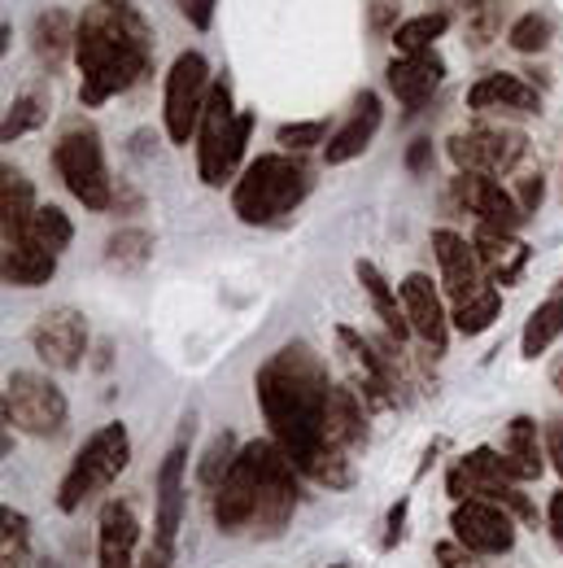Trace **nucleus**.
<instances>
[{"instance_id": "obj_33", "label": "nucleus", "mask_w": 563, "mask_h": 568, "mask_svg": "<svg viewBox=\"0 0 563 568\" xmlns=\"http://www.w3.org/2000/svg\"><path fill=\"white\" fill-rule=\"evenodd\" d=\"M498 315H502V293H498V284H485V288H477L468 302H454L450 324H454L463 337H481L485 328H493Z\"/></svg>"}, {"instance_id": "obj_13", "label": "nucleus", "mask_w": 563, "mask_h": 568, "mask_svg": "<svg viewBox=\"0 0 563 568\" xmlns=\"http://www.w3.org/2000/svg\"><path fill=\"white\" fill-rule=\"evenodd\" d=\"M337 342H341V355L350 367V385L358 389V398L371 407V412H389L398 403V381L389 372L385 355L371 351V342L362 333H354L350 324H337Z\"/></svg>"}, {"instance_id": "obj_46", "label": "nucleus", "mask_w": 563, "mask_h": 568, "mask_svg": "<svg viewBox=\"0 0 563 568\" xmlns=\"http://www.w3.org/2000/svg\"><path fill=\"white\" fill-rule=\"evenodd\" d=\"M428 162H432V141H416L407 149V166L411 171H428Z\"/></svg>"}, {"instance_id": "obj_10", "label": "nucleus", "mask_w": 563, "mask_h": 568, "mask_svg": "<svg viewBox=\"0 0 563 568\" xmlns=\"http://www.w3.org/2000/svg\"><path fill=\"white\" fill-rule=\"evenodd\" d=\"M211 62L188 49L175 58V67L166 74V101H162V114H166V136L175 144H188L202 128V114H206V101H211Z\"/></svg>"}, {"instance_id": "obj_21", "label": "nucleus", "mask_w": 563, "mask_h": 568, "mask_svg": "<svg viewBox=\"0 0 563 568\" xmlns=\"http://www.w3.org/2000/svg\"><path fill=\"white\" fill-rule=\"evenodd\" d=\"M385 74H389L393 97L407 105V114H416V110H423V105L432 101V92L441 88L446 62H441L432 49H423V53H398Z\"/></svg>"}, {"instance_id": "obj_18", "label": "nucleus", "mask_w": 563, "mask_h": 568, "mask_svg": "<svg viewBox=\"0 0 563 568\" xmlns=\"http://www.w3.org/2000/svg\"><path fill=\"white\" fill-rule=\"evenodd\" d=\"M141 516L132 503H105L96 520V568H136Z\"/></svg>"}, {"instance_id": "obj_44", "label": "nucleus", "mask_w": 563, "mask_h": 568, "mask_svg": "<svg viewBox=\"0 0 563 568\" xmlns=\"http://www.w3.org/2000/svg\"><path fill=\"white\" fill-rule=\"evenodd\" d=\"M546 459L555 464V473L563 477V420H555V425L546 428Z\"/></svg>"}, {"instance_id": "obj_39", "label": "nucleus", "mask_w": 563, "mask_h": 568, "mask_svg": "<svg viewBox=\"0 0 563 568\" xmlns=\"http://www.w3.org/2000/svg\"><path fill=\"white\" fill-rule=\"evenodd\" d=\"M0 560L4 565H27V547H31V529H27V516L13 511V507H0Z\"/></svg>"}, {"instance_id": "obj_25", "label": "nucleus", "mask_w": 563, "mask_h": 568, "mask_svg": "<svg viewBox=\"0 0 563 568\" xmlns=\"http://www.w3.org/2000/svg\"><path fill=\"white\" fill-rule=\"evenodd\" d=\"M502 464L515 481H538L546 468V450L538 437V420L533 416H515L506 425V442H502Z\"/></svg>"}, {"instance_id": "obj_11", "label": "nucleus", "mask_w": 563, "mask_h": 568, "mask_svg": "<svg viewBox=\"0 0 563 568\" xmlns=\"http://www.w3.org/2000/svg\"><path fill=\"white\" fill-rule=\"evenodd\" d=\"M446 153L459 171L472 175H506L520 166V158L529 153V141L520 132H502V128H477V132H454L446 141Z\"/></svg>"}, {"instance_id": "obj_17", "label": "nucleus", "mask_w": 563, "mask_h": 568, "mask_svg": "<svg viewBox=\"0 0 563 568\" xmlns=\"http://www.w3.org/2000/svg\"><path fill=\"white\" fill-rule=\"evenodd\" d=\"M432 254H437V267H441V284L454 302H468L477 288H485V267L477 258V245L450 227H437L432 232Z\"/></svg>"}, {"instance_id": "obj_22", "label": "nucleus", "mask_w": 563, "mask_h": 568, "mask_svg": "<svg viewBox=\"0 0 563 568\" xmlns=\"http://www.w3.org/2000/svg\"><path fill=\"white\" fill-rule=\"evenodd\" d=\"M380 119H385V110H380V97H376V92H362V97L354 101L346 128H341L332 141L324 144V158H328V166L354 162V158H358L367 144L376 141V132H380Z\"/></svg>"}, {"instance_id": "obj_52", "label": "nucleus", "mask_w": 563, "mask_h": 568, "mask_svg": "<svg viewBox=\"0 0 563 568\" xmlns=\"http://www.w3.org/2000/svg\"><path fill=\"white\" fill-rule=\"evenodd\" d=\"M332 568H341V565H332Z\"/></svg>"}, {"instance_id": "obj_34", "label": "nucleus", "mask_w": 563, "mask_h": 568, "mask_svg": "<svg viewBox=\"0 0 563 568\" xmlns=\"http://www.w3.org/2000/svg\"><path fill=\"white\" fill-rule=\"evenodd\" d=\"M446 31H450V13L432 9V13L398 22V27H393V44H398V53H423V49H432Z\"/></svg>"}, {"instance_id": "obj_42", "label": "nucleus", "mask_w": 563, "mask_h": 568, "mask_svg": "<svg viewBox=\"0 0 563 568\" xmlns=\"http://www.w3.org/2000/svg\"><path fill=\"white\" fill-rule=\"evenodd\" d=\"M542 197H546V180H542V171H529V175H520V184H515V202H520V211L538 214Z\"/></svg>"}, {"instance_id": "obj_16", "label": "nucleus", "mask_w": 563, "mask_h": 568, "mask_svg": "<svg viewBox=\"0 0 563 568\" xmlns=\"http://www.w3.org/2000/svg\"><path fill=\"white\" fill-rule=\"evenodd\" d=\"M254 507H258V481H254V450L245 442L236 464H232V473L214 490V525H218V534L254 529Z\"/></svg>"}, {"instance_id": "obj_32", "label": "nucleus", "mask_w": 563, "mask_h": 568, "mask_svg": "<svg viewBox=\"0 0 563 568\" xmlns=\"http://www.w3.org/2000/svg\"><path fill=\"white\" fill-rule=\"evenodd\" d=\"M18 236H31L40 250H49V254H66L71 250V241H74V223H71V214L62 211V206H40V211L31 214V223L18 232ZM13 241V236H9Z\"/></svg>"}, {"instance_id": "obj_9", "label": "nucleus", "mask_w": 563, "mask_h": 568, "mask_svg": "<svg viewBox=\"0 0 563 568\" xmlns=\"http://www.w3.org/2000/svg\"><path fill=\"white\" fill-rule=\"evenodd\" d=\"M254 450V481H258V507H254V534L276 538L297 511V468L280 446L267 442H249Z\"/></svg>"}, {"instance_id": "obj_40", "label": "nucleus", "mask_w": 563, "mask_h": 568, "mask_svg": "<svg viewBox=\"0 0 563 568\" xmlns=\"http://www.w3.org/2000/svg\"><path fill=\"white\" fill-rule=\"evenodd\" d=\"M468 31L477 44H490L498 31V4L493 0H468Z\"/></svg>"}, {"instance_id": "obj_3", "label": "nucleus", "mask_w": 563, "mask_h": 568, "mask_svg": "<svg viewBox=\"0 0 563 568\" xmlns=\"http://www.w3.org/2000/svg\"><path fill=\"white\" fill-rule=\"evenodd\" d=\"M310 184H315L310 166L297 153H263L240 171V180L232 189V211L249 227H267L297 211L306 202Z\"/></svg>"}, {"instance_id": "obj_20", "label": "nucleus", "mask_w": 563, "mask_h": 568, "mask_svg": "<svg viewBox=\"0 0 563 568\" xmlns=\"http://www.w3.org/2000/svg\"><path fill=\"white\" fill-rule=\"evenodd\" d=\"M184 468H188V446H171L162 468H157V516H153V542L175 551L180 520H184Z\"/></svg>"}, {"instance_id": "obj_35", "label": "nucleus", "mask_w": 563, "mask_h": 568, "mask_svg": "<svg viewBox=\"0 0 563 568\" xmlns=\"http://www.w3.org/2000/svg\"><path fill=\"white\" fill-rule=\"evenodd\" d=\"M44 119H49V101H44L40 92H22V97H18V101H9V110H4V123H0V141L13 144L18 136L35 132Z\"/></svg>"}, {"instance_id": "obj_49", "label": "nucleus", "mask_w": 563, "mask_h": 568, "mask_svg": "<svg viewBox=\"0 0 563 568\" xmlns=\"http://www.w3.org/2000/svg\"><path fill=\"white\" fill-rule=\"evenodd\" d=\"M389 13H393V0H376V27H385Z\"/></svg>"}, {"instance_id": "obj_29", "label": "nucleus", "mask_w": 563, "mask_h": 568, "mask_svg": "<svg viewBox=\"0 0 563 568\" xmlns=\"http://www.w3.org/2000/svg\"><path fill=\"white\" fill-rule=\"evenodd\" d=\"M362 398L354 385H332V398H328V446L350 455L354 446L367 437V425H362Z\"/></svg>"}, {"instance_id": "obj_30", "label": "nucleus", "mask_w": 563, "mask_h": 568, "mask_svg": "<svg viewBox=\"0 0 563 568\" xmlns=\"http://www.w3.org/2000/svg\"><path fill=\"white\" fill-rule=\"evenodd\" d=\"M35 211H40V206H35L31 180H27L18 166H4V171H0V227H4V241L18 236V232L31 223Z\"/></svg>"}, {"instance_id": "obj_27", "label": "nucleus", "mask_w": 563, "mask_h": 568, "mask_svg": "<svg viewBox=\"0 0 563 568\" xmlns=\"http://www.w3.org/2000/svg\"><path fill=\"white\" fill-rule=\"evenodd\" d=\"M354 276H358V284L367 288V297H371V306H376V315H380V324L389 328V337H398V342H407V337H411V320H407V306H402V293H398L393 284L385 281V272H380L376 263H367V258H358V263H354Z\"/></svg>"}, {"instance_id": "obj_1", "label": "nucleus", "mask_w": 563, "mask_h": 568, "mask_svg": "<svg viewBox=\"0 0 563 568\" xmlns=\"http://www.w3.org/2000/svg\"><path fill=\"white\" fill-rule=\"evenodd\" d=\"M254 389H258L263 420L272 428V442L293 459V468L328 490H346L354 481V464L350 455L328 446L332 381L324 358L306 342H288L258 367Z\"/></svg>"}, {"instance_id": "obj_31", "label": "nucleus", "mask_w": 563, "mask_h": 568, "mask_svg": "<svg viewBox=\"0 0 563 568\" xmlns=\"http://www.w3.org/2000/svg\"><path fill=\"white\" fill-rule=\"evenodd\" d=\"M560 337H563V293H555V297H546V302L529 315V324H524V333H520V355L524 358L546 355Z\"/></svg>"}, {"instance_id": "obj_2", "label": "nucleus", "mask_w": 563, "mask_h": 568, "mask_svg": "<svg viewBox=\"0 0 563 568\" xmlns=\"http://www.w3.org/2000/svg\"><path fill=\"white\" fill-rule=\"evenodd\" d=\"M79 101L105 105L110 97L136 88L153 67V27L132 0H92L74 31Z\"/></svg>"}, {"instance_id": "obj_26", "label": "nucleus", "mask_w": 563, "mask_h": 568, "mask_svg": "<svg viewBox=\"0 0 563 568\" xmlns=\"http://www.w3.org/2000/svg\"><path fill=\"white\" fill-rule=\"evenodd\" d=\"M58 272V254L40 250L31 236H13L4 241V284L13 288H40L53 281Z\"/></svg>"}, {"instance_id": "obj_5", "label": "nucleus", "mask_w": 563, "mask_h": 568, "mask_svg": "<svg viewBox=\"0 0 563 568\" xmlns=\"http://www.w3.org/2000/svg\"><path fill=\"white\" fill-rule=\"evenodd\" d=\"M132 459V437H127V425H101L88 442L83 450L74 455L71 473L62 477L58 486V507L62 511H79L88 498H96L101 490H110L119 481V473L127 468Z\"/></svg>"}, {"instance_id": "obj_37", "label": "nucleus", "mask_w": 563, "mask_h": 568, "mask_svg": "<svg viewBox=\"0 0 563 568\" xmlns=\"http://www.w3.org/2000/svg\"><path fill=\"white\" fill-rule=\"evenodd\" d=\"M551 36H555V27H551L546 13H524V18L511 22L506 44H511L515 53H546V49H551Z\"/></svg>"}, {"instance_id": "obj_7", "label": "nucleus", "mask_w": 563, "mask_h": 568, "mask_svg": "<svg viewBox=\"0 0 563 568\" xmlns=\"http://www.w3.org/2000/svg\"><path fill=\"white\" fill-rule=\"evenodd\" d=\"M446 490L454 495V503H459V498H490V503H498V507H506L511 516H520V520L538 525V507L520 495V481L506 473L502 450H493V446H477V450H468V455L450 468Z\"/></svg>"}, {"instance_id": "obj_15", "label": "nucleus", "mask_w": 563, "mask_h": 568, "mask_svg": "<svg viewBox=\"0 0 563 568\" xmlns=\"http://www.w3.org/2000/svg\"><path fill=\"white\" fill-rule=\"evenodd\" d=\"M454 202L463 206L468 214H477L481 227H498V232H515L529 214L520 211L515 193H506L493 175H472V171H459L454 184H450Z\"/></svg>"}, {"instance_id": "obj_8", "label": "nucleus", "mask_w": 563, "mask_h": 568, "mask_svg": "<svg viewBox=\"0 0 563 568\" xmlns=\"http://www.w3.org/2000/svg\"><path fill=\"white\" fill-rule=\"evenodd\" d=\"M66 394L40 372H9L4 381V425H18L31 437H62L66 433Z\"/></svg>"}, {"instance_id": "obj_51", "label": "nucleus", "mask_w": 563, "mask_h": 568, "mask_svg": "<svg viewBox=\"0 0 563 568\" xmlns=\"http://www.w3.org/2000/svg\"><path fill=\"white\" fill-rule=\"evenodd\" d=\"M40 568H62V565H40Z\"/></svg>"}, {"instance_id": "obj_47", "label": "nucleus", "mask_w": 563, "mask_h": 568, "mask_svg": "<svg viewBox=\"0 0 563 568\" xmlns=\"http://www.w3.org/2000/svg\"><path fill=\"white\" fill-rule=\"evenodd\" d=\"M171 560H175V551H166V547H149L141 560H136V568H171Z\"/></svg>"}, {"instance_id": "obj_19", "label": "nucleus", "mask_w": 563, "mask_h": 568, "mask_svg": "<svg viewBox=\"0 0 563 568\" xmlns=\"http://www.w3.org/2000/svg\"><path fill=\"white\" fill-rule=\"evenodd\" d=\"M398 293H402L411 333L420 337L432 355H446V342H450V315L441 311V293L432 288V281H428L423 272H411L407 281L398 284Z\"/></svg>"}, {"instance_id": "obj_50", "label": "nucleus", "mask_w": 563, "mask_h": 568, "mask_svg": "<svg viewBox=\"0 0 563 568\" xmlns=\"http://www.w3.org/2000/svg\"><path fill=\"white\" fill-rule=\"evenodd\" d=\"M555 385L563 389V363H560V372H555Z\"/></svg>"}, {"instance_id": "obj_38", "label": "nucleus", "mask_w": 563, "mask_h": 568, "mask_svg": "<svg viewBox=\"0 0 563 568\" xmlns=\"http://www.w3.org/2000/svg\"><path fill=\"white\" fill-rule=\"evenodd\" d=\"M236 455H240L236 437H232V433H218V437L211 442V450L202 455V464H197V477H202V486H211V490H218V486H223V477L232 473Z\"/></svg>"}, {"instance_id": "obj_41", "label": "nucleus", "mask_w": 563, "mask_h": 568, "mask_svg": "<svg viewBox=\"0 0 563 568\" xmlns=\"http://www.w3.org/2000/svg\"><path fill=\"white\" fill-rule=\"evenodd\" d=\"M324 136H328V128L324 123H284L280 132H276V144H284L288 153L297 149H310V144H324Z\"/></svg>"}, {"instance_id": "obj_43", "label": "nucleus", "mask_w": 563, "mask_h": 568, "mask_svg": "<svg viewBox=\"0 0 563 568\" xmlns=\"http://www.w3.org/2000/svg\"><path fill=\"white\" fill-rule=\"evenodd\" d=\"M214 4L218 0H175V9L197 27V31H211V22H214Z\"/></svg>"}, {"instance_id": "obj_36", "label": "nucleus", "mask_w": 563, "mask_h": 568, "mask_svg": "<svg viewBox=\"0 0 563 568\" xmlns=\"http://www.w3.org/2000/svg\"><path fill=\"white\" fill-rule=\"evenodd\" d=\"M153 254V236L144 227H119L110 241H105V258L114 267H144Z\"/></svg>"}, {"instance_id": "obj_14", "label": "nucleus", "mask_w": 563, "mask_h": 568, "mask_svg": "<svg viewBox=\"0 0 563 568\" xmlns=\"http://www.w3.org/2000/svg\"><path fill=\"white\" fill-rule=\"evenodd\" d=\"M31 351L53 372H74L88 355V320L74 306H53L31 328Z\"/></svg>"}, {"instance_id": "obj_23", "label": "nucleus", "mask_w": 563, "mask_h": 568, "mask_svg": "<svg viewBox=\"0 0 563 568\" xmlns=\"http://www.w3.org/2000/svg\"><path fill=\"white\" fill-rule=\"evenodd\" d=\"M468 105L472 110H511V114H538L542 97L533 83H524L520 74H481L468 88Z\"/></svg>"}, {"instance_id": "obj_12", "label": "nucleus", "mask_w": 563, "mask_h": 568, "mask_svg": "<svg viewBox=\"0 0 563 568\" xmlns=\"http://www.w3.org/2000/svg\"><path fill=\"white\" fill-rule=\"evenodd\" d=\"M454 542H463L472 556H506L515 547V520L506 507L490 498H459L450 511Z\"/></svg>"}, {"instance_id": "obj_4", "label": "nucleus", "mask_w": 563, "mask_h": 568, "mask_svg": "<svg viewBox=\"0 0 563 568\" xmlns=\"http://www.w3.org/2000/svg\"><path fill=\"white\" fill-rule=\"evenodd\" d=\"M249 132H254V114L236 110V97H232L227 79H214L202 128H197V171H202V184L223 189L236 175V166L245 158V144H249Z\"/></svg>"}, {"instance_id": "obj_24", "label": "nucleus", "mask_w": 563, "mask_h": 568, "mask_svg": "<svg viewBox=\"0 0 563 568\" xmlns=\"http://www.w3.org/2000/svg\"><path fill=\"white\" fill-rule=\"evenodd\" d=\"M472 245H477V258H481V267H485V281H493V284L520 281V272H524V263H529V245H524V241H515L511 232H498V227H481V223H477Z\"/></svg>"}, {"instance_id": "obj_53", "label": "nucleus", "mask_w": 563, "mask_h": 568, "mask_svg": "<svg viewBox=\"0 0 563 568\" xmlns=\"http://www.w3.org/2000/svg\"><path fill=\"white\" fill-rule=\"evenodd\" d=\"M560 284H563V281H560Z\"/></svg>"}, {"instance_id": "obj_48", "label": "nucleus", "mask_w": 563, "mask_h": 568, "mask_svg": "<svg viewBox=\"0 0 563 568\" xmlns=\"http://www.w3.org/2000/svg\"><path fill=\"white\" fill-rule=\"evenodd\" d=\"M402 520H407V498H402V503L389 511V534H385V547H393V542L402 538Z\"/></svg>"}, {"instance_id": "obj_45", "label": "nucleus", "mask_w": 563, "mask_h": 568, "mask_svg": "<svg viewBox=\"0 0 563 568\" xmlns=\"http://www.w3.org/2000/svg\"><path fill=\"white\" fill-rule=\"evenodd\" d=\"M546 525H551V538L560 542V551H563V490L551 498V507H546Z\"/></svg>"}, {"instance_id": "obj_28", "label": "nucleus", "mask_w": 563, "mask_h": 568, "mask_svg": "<svg viewBox=\"0 0 563 568\" xmlns=\"http://www.w3.org/2000/svg\"><path fill=\"white\" fill-rule=\"evenodd\" d=\"M74 31H79V22H71V13H62V9H49V13L35 18L31 49L40 58V67H49V74L66 67V58L74 53Z\"/></svg>"}, {"instance_id": "obj_6", "label": "nucleus", "mask_w": 563, "mask_h": 568, "mask_svg": "<svg viewBox=\"0 0 563 568\" xmlns=\"http://www.w3.org/2000/svg\"><path fill=\"white\" fill-rule=\"evenodd\" d=\"M53 171L62 175L66 193L83 211H110L114 206V184L105 171V153H101V136L92 123H74L66 128L58 144H53Z\"/></svg>"}]
</instances>
